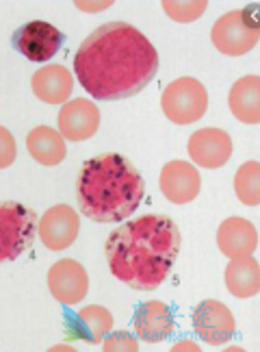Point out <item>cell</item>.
<instances>
[{
    "instance_id": "1",
    "label": "cell",
    "mask_w": 260,
    "mask_h": 352,
    "mask_svg": "<svg viewBox=\"0 0 260 352\" xmlns=\"http://www.w3.org/2000/svg\"><path fill=\"white\" fill-rule=\"evenodd\" d=\"M74 72L95 100H124L143 91L156 76L158 52L132 24L106 22L80 44Z\"/></svg>"
},
{
    "instance_id": "2",
    "label": "cell",
    "mask_w": 260,
    "mask_h": 352,
    "mask_svg": "<svg viewBox=\"0 0 260 352\" xmlns=\"http://www.w3.org/2000/svg\"><path fill=\"white\" fill-rule=\"evenodd\" d=\"M180 252V231L167 215H141L121 224L104 243L106 263L124 285L152 292L167 280Z\"/></svg>"
},
{
    "instance_id": "3",
    "label": "cell",
    "mask_w": 260,
    "mask_h": 352,
    "mask_svg": "<svg viewBox=\"0 0 260 352\" xmlns=\"http://www.w3.org/2000/svg\"><path fill=\"white\" fill-rule=\"evenodd\" d=\"M145 183L134 164L117 153L85 161L76 179L78 207L89 220L113 224L139 209Z\"/></svg>"
},
{
    "instance_id": "4",
    "label": "cell",
    "mask_w": 260,
    "mask_h": 352,
    "mask_svg": "<svg viewBox=\"0 0 260 352\" xmlns=\"http://www.w3.org/2000/svg\"><path fill=\"white\" fill-rule=\"evenodd\" d=\"M37 213L13 200H0V263L18 259L33 246Z\"/></svg>"
},
{
    "instance_id": "5",
    "label": "cell",
    "mask_w": 260,
    "mask_h": 352,
    "mask_svg": "<svg viewBox=\"0 0 260 352\" xmlns=\"http://www.w3.org/2000/svg\"><path fill=\"white\" fill-rule=\"evenodd\" d=\"M161 107L167 120L178 126H187L198 122L209 109V91L198 78L182 76L165 87L161 96Z\"/></svg>"
},
{
    "instance_id": "6",
    "label": "cell",
    "mask_w": 260,
    "mask_h": 352,
    "mask_svg": "<svg viewBox=\"0 0 260 352\" xmlns=\"http://www.w3.org/2000/svg\"><path fill=\"white\" fill-rule=\"evenodd\" d=\"M256 11V7L250 9H237L222 16L211 31V39L219 52L226 57H243L258 44V22L256 18H250Z\"/></svg>"
},
{
    "instance_id": "7",
    "label": "cell",
    "mask_w": 260,
    "mask_h": 352,
    "mask_svg": "<svg viewBox=\"0 0 260 352\" xmlns=\"http://www.w3.org/2000/svg\"><path fill=\"white\" fill-rule=\"evenodd\" d=\"M63 42H65L63 33L42 20H33L29 24L20 26V29L13 33V46H16L29 61H39V63L57 55Z\"/></svg>"
},
{
    "instance_id": "8",
    "label": "cell",
    "mask_w": 260,
    "mask_h": 352,
    "mask_svg": "<svg viewBox=\"0 0 260 352\" xmlns=\"http://www.w3.org/2000/svg\"><path fill=\"white\" fill-rule=\"evenodd\" d=\"M237 322L232 311L219 300H204L193 311V331L209 346H224L232 340Z\"/></svg>"
},
{
    "instance_id": "9",
    "label": "cell",
    "mask_w": 260,
    "mask_h": 352,
    "mask_svg": "<svg viewBox=\"0 0 260 352\" xmlns=\"http://www.w3.org/2000/svg\"><path fill=\"white\" fill-rule=\"evenodd\" d=\"M80 231L78 213L70 205L50 207L37 222V233L48 250H65L76 241Z\"/></svg>"
},
{
    "instance_id": "10",
    "label": "cell",
    "mask_w": 260,
    "mask_h": 352,
    "mask_svg": "<svg viewBox=\"0 0 260 352\" xmlns=\"http://www.w3.org/2000/svg\"><path fill=\"white\" fill-rule=\"evenodd\" d=\"M48 289L61 305H78L89 292L87 270L74 259H61L48 270Z\"/></svg>"
},
{
    "instance_id": "11",
    "label": "cell",
    "mask_w": 260,
    "mask_h": 352,
    "mask_svg": "<svg viewBox=\"0 0 260 352\" xmlns=\"http://www.w3.org/2000/svg\"><path fill=\"white\" fill-rule=\"evenodd\" d=\"M187 151L200 168H222L232 157V140L222 129H200L189 138Z\"/></svg>"
},
{
    "instance_id": "12",
    "label": "cell",
    "mask_w": 260,
    "mask_h": 352,
    "mask_svg": "<svg viewBox=\"0 0 260 352\" xmlns=\"http://www.w3.org/2000/svg\"><path fill=\"white\" fill-rule=\"evenodd\" d=\"M59 133L63 140L70 142H85L98 133L100 126V111L91 100L76 98L65 102L59 111Z\"/></svg>"
},
{
    "instance_id": "13",
    "label": "cell",
    "mask_w": 260,
    "mask_h": 352,
    "mask_svg": "<svg viewBox=\"0 0 260 352\" xmlns=\"http://www.w3.org/2000/svg\"><path fill=\"white\" fill-rule=\"evenodd\" d=\"M161 192L174 205H187L196 200L202 187L198 170L187 161H169L161 170Z\"/></svg>"
},
{
    "instance_id": "14",
    "label": "cell",
    "mask_w": 260,
    "mask_h": 352,
    "mask_svg": "<svg viewBox=\"0 0 260 352\" xmlns=\"http://www.w3.org/2000/svg\"><path fill=\"white\" fill-rule=\"evenodd\" d=\"M132 327L137 333V340L147 342V344H161L174 335L176 322H174L172 309L165 302L150 300L137 309Z\"/></svg>"
},
{
    "instance_id": "15",
    "label": "cell",
    "mask_w": 260,
    "mask_h": 352,
    "mask_svg": "<svg viewBox=\"0 0 260 352\" xmlns=\"http://www.w3.org/2000/svg\"><path fill=\"white\" fill-rule=\"evenodd\" d=\"M217 246L228 259H239V256L254 254L258 246V233L250 220L243 218H228L222 222L217 231Z\"/></svg>"
},
{
    "instance_id": "16",
    "label": "cell",
    "mask_w": 260,
    "mask_h": 352,
    "mask_svg": "<svg viewBox=\"0 0 260 352\" xmlns=\"http://www.w3.org/2000/svg\"><path fill=\"white\" fill-rule=\"evenodd\" d=\"M33 94L48 104H65L74 91V76L63 65H46L31 78Z\"/></svg>"
},
{
    "instance_id": "17",
    "label": "cell",
    "mask_w": 260,
    "mask_h": 352,
    "mask_svg": "<svg viewBox=\"0 0 260 352\" xmlns=\"http://www.w3.org/2000/svg\"><path fill=\"white\" fill-rule=\"evenodd\" d=\"M230 111L243 124H258L260 122V76L250 74L239 78L228 96Z\"/></svg>"
},
{
    "instance_id": "18",
    "label": "cell",
    "mask_w": 260,
    "mask_h": 352,
    "mask_svg": "<svg viewBox=\"0 0 260 352\" xmlns=\"http://www.w3.org/2000/svg\"><path fill=\"white\" fill-rule=\"evenodd\" d=\"M224 280L228 292L235 298H252L260 292V265L254 256H239L226 265Z\"/></svg>"
},
{
    "instance_id": "19",
    "label": "cell",
    "mask_w": 260,
    "mask_h": 352,
    "mask_svg": "<svg viewBox=\"0 0 260 352\" xmlns=\"http://www.w3.org/2000/svg\"><path fill=\"white\" fill-rule=\"evenodd\" d=\"M26 148H29L31 157L42 166H59L67 153L63 135L50 126L33 129L26 138Z\"/></svg>"
},
{
    "instance_id": "20",
    "label": "cell",
    "mask_w": 260,
    "mask_h": 352,
    "mask_svg": "<svg viewBox=\"0 0 260 352\" xmlns=\"http://www.w3.org/2000/svg\"><path fill=\"white\" fill-rule=\"evenodd\" d=\"M235 192L237 198L248 207L260 205V164L248 161L237 170L235 176Z\"/></svg>"
},
{
    "instance_id": "21",
    "label": "cell",
    "mask_w": 260,
    "mask_h": 352,
    "mask_svg": "<svg viewBox=\"0 0 260 352\" xmlns=\"http://www.w3.org/2000/svg\"><path fill=\"white\" fill-rule=\"evenodd\" d=\"M78 320L89 329V333H91L89 340L93 344H100L104 337L111 333V329H113V316H111V311L100 307V305H91V307L80 309L78 311Z\"/></svg>"
},
{
    "instance_id": "22",
    "label": "cell",
    "mask_w": 260,
    "mask_h": 352,
    "mask_svg": "<svg viewBox=\"0 0 260 352\" xmlns=\"http://www.w3.org/2000/svg\"><path fill=\"white\" fill-rule=\"evenodd\" d=\"M209 3L204 0H196V3H176V0H165L163 3V9H165L167 16L174 22H180V24H189V22H196L204 11H206Z\"/></svg>"
},
{
    "instance_id": "23",
    "label": "cell",
    "mask_w": 260,
    "mask_h": 352,
    "mask_svg": "<svg viewBox=\"0 0 260 352\" xmlns=\"http://www.w3.org/2000/svg\"><path fill=\"white\" fill-rule=\"evenodd\" d=\"M102 348L106 352H115V350H139V340L137 337H132L130 333H124V331H119V333H111L108 337H104V340L100 342Z\"/></svg>"
},
{
    "instance_id": "24",
    "label": "cell",
    "mask_w": 260,
    "mask_h": 352,
    "mask_svg": "<svg viewBox=\"0 0 260 352\" xmlns=\"http://www.w3.org/2000/svg\"><path fill=\"white\" fill-rule=\"evenodd\" d=\"M16 157H18L16 140H13V135L5 126H0V170L9 168L16 161Z\"/></svg>"
},
{
    "instance_id": "25",
    "label": "cell",
    "mask_w": 260,
    "mask_h": 352,
    "mask_svg": "<svg viewBox=\"0 0 260 352\" xmlns=\"http://www.w3.org/2000/svg\"><path fill=\"white\" fill-rule=\"evenodd\" d=\"M113 3H76L78 9H83V11H102V9H108Z\"/></svg>"
},
{
    "instance_id": "26",
    "label": "cell",
    "mask_w": 260,
    "mask_h": 352,
    "mask_svg": "<svg viewBox=\"0 0 260 352\" xmlns=\"http://www.w3.org/2000/svg\"><path fill=\"white\" fill-rule=\"evenodd\" d=\"M172 350H176V352H182V350H191V352H198L200 348L193 344V342H180V344H176Z\"/></svg>"
}]
</instances>
